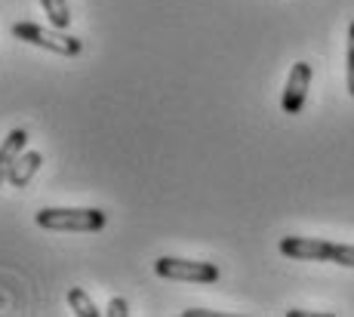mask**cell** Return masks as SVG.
<instances>
[{"label":"cell","instance_id":"obj_1","mask_svg":"<svg viewBox=\"0 0 354 317\" xmlns=\"http://www.w3.org/2000/svg\"><path fill=\"white\" fill-rule=\"evenodd\" d=\"M34 222L46 231H102L105 228V213L102 210H68V206H46L34 213Z\"/></svg>","mask_w":354,"mask_h":317},{"label":"cell","instance_id":"obj_2","mask_svg":"<svg viewBox=\"0 0 354 317\" xmlns=\"http://www.w3.org/2000/svg\"><path fill=\"white\" fill-rule=\"evenodd\" d=\"M12 37L16 40H25L31 46H44V50L56 52V56H80L84 50V40L80 37H71L59 28H44V25H34V22H16L12 25Z\"/></svg>","mask_w":354,"mask_h":317},{"label":"cell","instance_id":"obj_3","mask_svg":"<svg viewBox=\"0 0 354 317\" xmlns=\"http://www.w3.org/2000/svg\"><path fill=\"white\" fill-rule=\"evenodd\" d=\"M158 278L167 280H188V283H216L219 280V268L213 262H192V259H173V256H160L154 262Z\"/></svg>","mask_w":354,"mask_h":317},{"label":"cell","instance_id":"obj_4","mask_svg":"<svg viewBox=\"0 0 354 317\" xmlns=\"http://www.w3.org/2000/svg\"><path fill=\"white\" fill-rule=\"evenodd\" d=\"M308 86H311V65L308 62H296L290 68L287 86H283V96H281V108L283 114H299L308 99Z\"/></svg>","mask_w":354,"mask_h":317},{"label":"cell","instance_id":"obj_5","mask_svg":"<svg viewBox=\"0 0 354 317\" xmlns=\"http://www.w3.org/2000/svg\"><path fill=\"white\" fill-rule=\"evenodd\" d=\"M281 253L290 256V259L333 262L336 244H330V240H317V238H283L281 240Z\"/></svg>","mask_w":354,"mask_h":317},{"label":"cell","instance_id":"obj_6","mask_svg":"<svg viewBox=\"0 0 354 317\" xmlns=\"http://www.w3.org/2000/svg\"><path fill=\"white\" fill-rule=\"evenodd\" d=\"M25 142H28V133H25L22 126H16V130L6 133L3 145H0V185L10 179V170H12V164H16V157L22 154Z\"/></svg>","mask_w":354,"mask_h":317},{"label":"cell","instance_id":"obj_7","mask_svg":"<svg viewBox=\"0 0 354 317\" xmlns=\"http://www.w3.org/2000/svg\"><path fill=\"white\" fill-rule=\"evenodd\" d=\"M40 164H44V154H40V151H22L16 157V164H12L10 179H6V182H10V185H16V188H25L34 176H37Z\"/></svg>","mask_w":354,"mask_h":317},{"label":"cell","instance_id":"obj_8","mask_svg":"<svg viewBox=\"0 0 354 317\" xmlns=\"http://www.w3.org/2000/svg\"><path fill=\"white\" fill-rule=\"evenodd\" d=\"M40 6H44L46 19H50L53 28L65 31L68 25H71V10H68V0H40Z\"/></svg>","mask_w":354,"mask_h":317},{"label":"cell","instance_id":"obj_9","mask_svg":"<svg viewBox=\"0 0 354 317\" xmlns=\"http://www.w3.org/2000/svg\"><path fill=\"white\" fill-rule=\"evenodd\" d=\"M68 305H71V311L77 314V317H99L102 314L99 308H96V302H93L80 287L68 289Z\"/></svg>","mask_w":354,"mask_h":317},{"label":"cell","instance_id":"obj_10","mask_svg":"<svg viewBox=\"0 0 354 317\" xmlns=\"http://www.w3.org/2000/svg\"><path fill=\"white\" fill-rule=\"evenodd\" d=\"M333 262H336V265H345V268H354V247L336 244V253H333Z\"/></svg>","mask_w":354,"mask_h":317},{"label":"cell","instance_id":"obj_11","mask_svg":"<svg viewBox=\"0 0 354 317\" xmlns=\"http://www.w3.org/2000/svg\"><path fill=\"white\" fill-rule=\"evenodd\" d=\"M348 93L354 96V22L348 28Z\"/></svg>","mask_w":354,"mask_h":317},{"label":"cell","instance_id":"obj_12","mask_svg":"<svg viewBox=\"0 0 354 317\" xmlns=\"http://www.w3.org/2000/svg\"><path fill=\"white\" fill-rule=\"evenodd\" d=\"M105 314H111V317H127V314H129L127 299H111V302H108V311H105Z\"/></svg>","mask_w":354,"mask_h":317},{"label":"cell","instance_id":"obj_13","mask_svg":"<svg viewBox=\"0 0 354 317\" xmlns=\"http://www.w3.org/2000/svg\"><path fill=\"white\" fill-rule=\"evenodd\" d=\"M185 317H216V311H207V308H188V311H182Z\"/></svg>","mask_w":354,"mask_h":317}]
</instances>
